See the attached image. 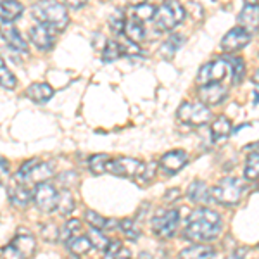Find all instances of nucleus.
Returning a JSON list of instances; mask_svg holds the SVG:
<instances>
[{
  "label": "nucleus",
  "instance_id": "23",
  "mask_svg": "<svg viewBox=\"0 0 259 259\" xmlns=\"http://www.w3.org/2000/svg\"><path fill=\"white\" fill-rule=\"evenodd\" d=\"M124 36L128 40L135 41V44H140V41L145 40V28L140 21L130 18L126 19V24H124Z\"/></svg>",
  "mask_w": 259,
  "mask_h": 259
},
{
  "label": "nucleus",
  "instance_id": "18",
  "mask_svg": "<svg viewBox=\"0 0 259 259\" xmlns=\"http://www.w3.org/2000/svg\"><path fill=\"white\" fill-rule=\"evenodd\" d=\"M187 197H189L194 204H209V200L212 199L211 189H207V185L200 180H195L189 185L187 190Z\"/></svg>",
  "mask_w": 259,
  "mask_h": 259
},
{
  "label": "nucleus",
  "instance_id": "34",
  "mask_svg": "<svg viewBox=\"0 0 259 259\" xmlns=\"http://www.w3.org/2000/svg\"><path fill=\"white\" fill-rule=\"evenodd\" d=\"M124 24H126V19H124L123 11H116L114 14L109 18V28L114 35H121V33H124Z\"/></svg>",
  "mask_w": 259,
  "mask_h": 259
},
{
  "label": "nucleus",
  "instance_id": "26",
  "mask_svg": "<svg viewBox=\"0 0 259 259\" xmlns=\"http://www.w3.org/2000/svg\"><path fill=\"white\" fill-rule=\"evenodd\" d=\"M214 256H216L214 249L209 247V245H200V244H194L180 252V257H214Z\"/></svg>",
  "mask_w": 259,
  "mask_h": 259
},
{
  "label": "nucleus",
  "instance_id": "7",
  "mask_svg": "<svg viewBox=\"0 0 259 259\" xmlns=\"http://www.w3.org/2000/svg\"><path fill=\"white\" fill-rule=\"evenodd\" d=\"M232 71V64L230 61L223 59H216L211 62H206L197 73V83L200 87L202 85H209V83H220L225 76Z\"/></svg>",
  "mask_w": 259,
  "mask_h": 259
},
{
  "label": "nucleus",
  "instance_id": "21",
  "mask_svg": "<svg viewBox=\"0 0 259 259\" xmlns=\"http://www.w3.org/2000/svg\"><path fill=\"white\" fill-rule=\"evenodd\" d=\"M54 95L52 87L47 85V83H33L26 89V97L31 99L33 102L36 104H44Z\"/></svg>",
  "mask_w": 259,
  "mask_h": 259
},
{
  "label": "nucleus",
  "instance_id": "4",
  "mask_svg": "<svg viewBox=\"0 0 259 259\" xmlns=\"http://www.w3.org/2000/svg\"><path fill=\"white\" fill-rule=\"evenodd\" d=\"M54 175V164L52 162H41L38 159H31L24 162L14 175V180L21 185H38L49 180Z\"/></svg>",
  "mask_w": 259,
  "mask_h": 259
},
{
  "label": "nucleus",
  "instance_id": "38",
  "mask_svg": "<svg viewBox=\"0 0 259 259\" xmlns=\"http://www.w3.org/2000/svg\"><path fill=\"white\" fill-rule=\"evenodd\" d=\"M123 54H126V56H140L142 52H140L139 45H137L135 41L128 40V44L123 45Z\"/></svg>",
  "mask_w": 259,
  "mask_h": 259
},
{
  "label": "nucleus",
  "instance_id": "17",
  "mask_svg": "<svg viewBox=\"0 0 259 259\" xmlns=\"http://www.w3.org/2000/svg\"><path fill=\"white\" fill-rule=\"evenodd\" d=\"M187 162H189V157H187V154L183 150H171V152H166L161 157L159 166L168 173H177Z\"/></svg>",
  "mask_w": 259,
  "mask_h": 259
},
{
  "label": "nucleus",
  "instance_id": "33",
  "mask_svg": "<svg viewBox=\"0 0 259 259\" xmlns=\"http://www.w3.org/2000/svg\"><path fill=\"white\" fill-rule=\"evenodd\" d=\"M81 227V223H80V220H69L68 223L64 225V227L61 228V235H59V240L61 242H68L71 237H74L76 235V232L80 230Z\"/></svg>",
  "mask_w": 259,
  "mask_h": 259
},
{
  "label": "nucleus",
  "instance_id": "35",
  "mask_svg": "<svg viewBox=\"0 0 259 259\" xmlns=\"http://www.w3.org/2000/svg\"><path fill=\"white\" fill-rule=\"evenodd\" d=\"M0 81H2V89H6V90H12L16 87V78H14V74L11 73L9 69H7V66H6V62H0Z\"/></svg>",
  "mask_w": 259,
  "mask_h": 259
},
{
  "label": "nucleus",
  "instance_id": "5",
  "mask_svg": "<svg viewBox=\"0 0 259 259\" xmlns=\"http://www.w3.org/2000/svg\"><path fill=\"white\" fill-rule=\"evenodd\" d=\"M185 18V9L178 0H166L159 6L154 16V26L159 31H171Z\"/></svg>",
  "mask_w": 259,
  "mask_h": 259
},
{
  "label": "nucleus",
  "instance_id": "9",
  "mask_svg": "<svg viewBox=\"0 0 259 259\" xmlns=\"http://www.w3.org/2000/svg\"><path fill=\"white\" fill-rule=\"evenodd\" d=\"M144 162L132 159V157H118V159H109L106 166V173H111L114 177L121 178H135L140 177L144 171Z\"/></svg>",
  "mask_w": 259,
  "mask_h": 259
},
{
  "label": "nucleus",
  "instance_id": "44",
  "mask_svg": "<svg viewBox=\"0 0 259 259\" xmlns=\"http://www.w3.org/2000/svg\"><path fill=\"white\" fill-rule=\"evenodd\" d=\"M247 149H259V142H257V144H254V145H249Z\"/></svg>",
  "mask_w": 259,
  "mask_h": 259
},
{
  "label": "nucleus",
  "instance_id": "14",
  "mask_svg": "<svg viewBox=\"0 0 259 259\" xmlns=\"http://www.w3.org/2000/svg\"><path fill=\"white\" fill-rule=\"evenodd\" d=\"M227 97V89L221 83H209L199 89V100L206 106H218Z\"/></svg>",
  "mask_w": 259,
  "mask_h": 259
},
{
  "label": "nucleus",
  "instance_id": "29",
  "mask_svg": "<svg viewBox=\"0 0 259 259\" xmlns=\"http://www.w3.org/2000/svg\"><path fill=\"white\" fill-rule=\"evenodd\" d=\"M123 56V45H119L114 40H107L106 47L102 50V61L104 62H114L116 59Z\"/></svg>",
  "mask_w": 259,
  "mask_h": 259
},
{
  "label": "nucleus",
  "instance_id": "36",
  "mask_svg": "<svg viewBox=\"0 0 259 259\" xmlns=\"http://www.w3.org/2000/svg\"><path fill=\"white\" fill-rule=\"evenodd\" d=\"M230 64H232L233 83H240L242 80H244V73H245L244 61H242L240 57H233V59H230Z\"/></svg>",
  "mask_w": 259,
  "mask_h": 259
},
{
  "label": "nucleus",
  "instance_id": "43",
  "mask_svg": "<svg viewBox=\"0 0 259 259\" xmlns=\"http://www.w3.org/2000/svg\"><path fill=\"white\" fill-rule=\"evenodd\" d=\"M252 81L256 83V85H259V69L256 71V73H254V76H252Z\"/></svg>",
  "mask_w": 259,
  "mask_h": 259
},
{
  "label": "nucleus",
  "instance_id": "45",
  "mask_svg": "<svg viewBox=\"0 0 259 259\" xmlns=\"http://www.w3.org/2000/svg\"><path fill=\"white\" fill-rule=\"evenodd\" d=\"M245 4H257V0H244Z\"/></svg>",
  "mask_w": 259,
  "mask_h": 259
},
{
  "label": "nucleus",
  "instance_id": "37",
  "mask_svg": "<svg viewBox=\"0 0 259 259\" xmlns=\"http://www.w3.org/2000/svg\"><path fill=\"white\" fill-rule=\"evenodd\" d=\"M41 235H44V239L49 242H57L59 240V235H61V230H57V227L54 223H49V225H45L44 230H41Z\"/></svg>",
  "mask_w": 259,
  "mask_h": 259
},
{
  "label": "nucleus",
  "instance_id": "10",
  "mask_svg": "<svg viewBox=\"0 0 259 259\" xmlns=\"http://www.w3.org/2000/svg\"><path fill=\"white\" fill-rule=\"evenodd\" d=\"M57 200H59V192L49 183H38L33 190V202L41 212H50L57 209Z\"/></svg>",
  "mask_w": 259,
  "mask_h": 259
},
{
  "label": "nucleus",
  "instance_id": "20",
  "mask_svg": "<svg viewBox=\"0 0 259 259\" xmlns=\"http://www.w3.org/2000/svg\"><path fill=\"white\" fill-rule=\"evenodd\" d=\"M66 247L73 256H85V254L90 252V249L94 247V244H92L90 237L89 235H74L71 237V239L66 242Z\"/></svg>",
  "mask_w": 259,
  "mask_h": 259
},
{
  "label": "nucleus",
  "instance_id": "12",
  "mask_svg": "<svg viewBox=\"0 0 259 259\" xmlns=\"http://www.w3.org/2000/svg\"><path fill=\"white\" fill-rule=\"evenodd\" d=\"M11 245L14 247L18 257H31L33 254H35V250H36L35 237H33L30 232H26L24 228L19 230L18 235L12 239Z\"/></svg>",
  "mask_w": 259,
  "mask_h": 259
},
{
  "label": "nucleus",
  "instance_id": "25",
  "mask_svg": "<svg viewBox=\"0 0 259 259\" xmlns=\"http://www.w3.org/2000/svg\"><path fill=\"white\" fill-rule=\"evenodd\" d=\"M156 11L157 9H154L152 6L142 2V4H135V6L130 9L128 14H130V18L140 21V23H145V21H149V19H154V16H156Z\"/></svg>",
  "mask_w": 259,
  "mask_h": 259
},
{
  "label": "nucleus",
  "instance_id": "41",
  "mask_svg": "<svg viewBox=\"0 0 259 259\" xmlns=\"http://www.w3.org/2000/svg\"><path fill=\"white\" fill-rule=\"evenodd\" d=\"M0 164H2V175H4V177H6L7 171H9V166H7V161L2 157V161H0Z\"/></svg>",
  "mask_w": 259,
  "mask_h": 259
},
{
  "label": "nucleus",
  "instance_id": "27",
  "mask_svg": "<svg viewBox=\"0 0 259 259\" xmlns=\"http://www.w3.org/2000/svg\"><path fill=\"white\" fill-rule=\"evenodd\" d=\"M183 45V36L182 35H171L168 40L162 44L161 47V56L164 57V59H173L175 54L178 52V49Z\"/></svg>",
  "mask_w": 259,
  "mask_h": 259
},
{
  "label": "nucleus",
  "instance_id": "11",
  "mask_svg": "<svg viewBox=\"0 0 259 259\" xmlns=\"http://www.w3.org/2000/svg\"><path fill=\"white\" fill-rule=\"evenodd\" d=\"M250 41V33L247 30H244L242 26L232 28L227 35L221 38V47L227 52H237V50L244 49Z\"/></svg>",
  "mask_w": 259,
  "mask_h": 259
},
{
  "label": "nucleus",
  "instance_id": "31",
  "mask_svg": "<svg viewBox=\"0 0 259 259\" xmlns=\"http://www.w3.org/2000/svg\"><path fill=\"white\" fill-rule=\"evenodd\" d=\"M111 157L107 154H94V156L89 159V168L94 175H104L106 173V166H107V161Z\"/></svg>",
  "mask_w": 259,
  "mask_h": 259
},
{
  "label": "nucleus",
  "instance_id": "19",
  "mask_svg": "<svg viewBox=\"0 0 259 259\" xmlns=\"http://www.w3.org/2000/svg\"><path fill=\"white\" fill-rule=\"evenodd\" d=\"M24 12L23 4L18 0H4L0 6V18H2V24H11L14 19H18Z\"/></svg>",
  "mask_w": 259,
  "mask_h": 259
},
{
  "label": "nucleus",
  "instance_id": "16",
  "mask_svg": "<svg viewBox=\"0 0 259 259\" xmlns=\"http://www.w3.org/2000/svg\"><path fill=\"white\" fill-rule=\"evenodd\" d=\"M239 26L247 30L250 35L259 28V6L257 4H245L239 14Z\"/></svg>",
  "mask_w": 259,
  "mask_h": 259
},
{
  "label": "nucleus",
  "instance_id": "15",
  "mask_svg": "<svg viewBox=\"0 0 259 259\" xmlns=\"http://www.w3.org/2000/svg\"><path fill=\"white\" fill-rule=\"evenodd\" d=\"M2 41L12 50V52L28 54V44H26V40H24L23 36H21V33L16 30L14 26H11V24H4Z\"/></svg>",
  "mask_w": 259,
  "mask_h": 259
},
{
  "label": "nucleus",
  "instance_id": "2",
  "mask_svg": "<svg viewBox=\"0 0 259 259\" xmlns=\"http://www.w3.org/2000/svg\"><path fill=\"white\" fill-rule=\"evenodd\" d=\"M31 16L40 24H45L54 31H62L69 24V14L66 7L57 0H40L31 7Z\"/></svg>",
  "mask_w": 259,
  "mask_h": 259
},
{
  "label": "nucleus",
  "instance_id": "8",
  "mask_svg": "<svg viewBox=\"0 0 259 259\" xmlns=\"http://www.w3.org/2000/svg\"><path fill=\"white\" fill-rule=\"evenodd\" d=\"M180 223V212L177 209L159 211L152 220V230L161 239H169L175 235Z\"/></svg>",
  "mask_w": 259,
  "mask_h": 259
},
{
  "label": "nucleus",
  "instance_id": "6",
  "mask_svg": "<svg viewBox=\"0 0 259 259\" xmlns=\"http://www.w3.org/2000/svg\"><path fill=\"white\" fill-rule=\"evenodd\" d=\"M177 116L182 123L190 126H204L212 119V112L204 102H183L178 107Z\"/></svg>",
  "mask_w": 259,
  "mask_h": 259
},
{
  "label": "nucleus",
  "instance_id": "30",
  "mask_svg": "<svg viewBox=\"0 0 259 259\" xmlns=\"http://www.w3.org/2000/svg\"><path fill=\"white\" fill-rule=\"evenodd\" d=\"M89 237H90L92 244H94V247L99 249V250H102V252H106L107 247H109V244H111V240L107 239L106 235H104V232L100 228L92 227L89 230Z\"/></svg>",
  "mask_w": 259,
  "mask_h": 259
},
{
  "label": "nucleus",
  "instance_id": "24",
  "mask_svg": "<svg viewBox=\"0 0 259 259\" xmlns=\"http://www.w3.org/2000/svg\"><path fill=\"white\" fill-rule=\"evenodd\" d=\"M232 133V121L225 116H220L218 119H214V123L211 124V137L214 142L223 140Z\"/></svg>",
  "mask_w": 259,
  "mask_h": 259
},
{
  "label": "nucleus",
  "instance_id": "13",
  "mask_svg": "<svg viewBox=\"0 0 259 259\" xmlns=\"http://www.w3.org/2000/svg\"><path fill=\"white\" fill-rule=\"evenodd\" d=\"M54 30H50L49 26H45V24H35V26L30 28V40L31 44L35 45L36 49L40 50H50L54 45V40H56V36H54Z\"/></svg>",
  "mask_w": 259,
  "mask_h": 259
},
{
  "label": "nucleus",
  "instance_id": "47",
  "mask_svg": "<svg viewBox=\"0 0 259 259\" xmlns=\"http://www.w3.org/2000/svg\"><path fill=\"white\" fill-rule=\"evenodd\" d=\"M257 247H259V245H257Z\"/></svg>",
  "mask_w": 259,
  "mask_h": 259
},
{
  "label": "nucleus",
  "instance_id": "46",
  "mask_svg": "<svg viewBox=\"0 0 259 259\" xmlns=\"http://www.w3.org/2000/svg\"><path fill=\"white\" fill-rule=\"evenodd\" d=\"M133 4H142V2H145V0H132Z\"/></svg>",
  "mask_w": 259,
  "mask_h": 259
},
{
  "label": "nucleus",
  "instance_id": "28",
  "mask_svg": "<svg viewBox=\"0 0 259 259\" xmlns=\"http://www.w3.org/2000/svg\"><path fill=\"white\" fill-rule=\"evenodd\" d=\"M74 209V195L71 194L69 189H62L59 192V200H57V211L62 216L71 214V211Z\"/></svg>",
  "mask_w": 259,
  "mask_h": 259
},
{
  "label": "nucleus",
  "instance_id": "1",
  "mask_svg": "<svg viewBox=\"0 0 259 259\" xmlns=\"http://www.w3.org/2000/svg\"><path fill=\"white\" fill-rule=\"evenodd\" d=\"M221 230V218L216 211L207 207L195 209L187 220L185 225V237L192 242H204L212 240L218 237Z\"/></svg>",
  "mask_w": 259,
  "mask_h": 259
},
{
  "label": "nucleus",
  "instance_id": "32",
  "mask_svg": "<svg viewBox=\"0 0 259 259\" xmlns=\"http://www.w3.org/2000/svg\"><path fill=\"white\" fill-rule=\"evenodd\" d=\"M244 177L247 178V180H256V178H259V152L249 154L247 161H245Z\"/></svg>",
  "mask_w": 259,
  "mask_h": 259
},
{
  "label": "nucleus",
  "instance_id": "3",
  "mask_svg": "<svg viewBox=\"0 0 259 259\" xmlns=\"http://www.w3.org/2000/svg\"><path fill=\"white\" fill-rule=\"evenodd\" d=\"M245 190H247V187H245V183L242 182L240 178L227 177L221 180L216 187H212L211 194H212V199L218 204H221V206L233 207L242 200Z\"/></svg>",
  "mask_w": 259,
  "mask_h": 259
},
{
  "label": "nucleus",
  "instance_id": "22",
  "mask_svg": "<svg viewBox=\"0 0 259 259\" xmlns=\"http://www.w3.org/2000/svg\"><path fill=\"white\" fill-rule=\"evenodd\" d=\"M9 199L12 202V206L19 207V209H24L28 204L31 202L33 199V192L28 190L26 185H19L14 187V189H9Z\"/></svg>",
  "mask_w": 259,
  "mask_h": 259
},
{
  "label": "nucleus",
  "instance_id": "42",
  "mask_svg": "<svg viewBox=\"0 0 259 259\" xmlns=\"http://www.w3.org/2000/svg\"><path fill=\"white\" fill-rule=\"evenodd\" d=\"M247 254V249H237L235 252H233V257H239V256H245Z\"/></svg>",
  "mask_w": 259,
  "mask_h": 259
},
{
  "label": "nucleus",
  "instance_id": "40",
  "mask_svg": "<svg viewBox=\"0 0 259 259\" xmlns=\"http://www.w3.org/2000/svg\"><path fill=\"white\" fill-rule=\"evenodd\" d=\"M64 4H66V6H69V7H73V9H78V7L85 6L87 0H64Z\"/></svg>",
  "mask_w": 259,
  "mask_h": 259
},
{
  "label": "nucleus",
  "instance_id": "39",
  "mask_svg": "<svg viewBox=\"0 0 259 259\" xmlns=\"http://www.w3.org/2000/svg\"><path fill=\"white\" fill-rule=\"evenodd\" d=\"M121 249H123V244H121V242H111L109 247H107V250L104 254H106L107 257H118Z\"/></svg>",
  "mask_w": 259,
  "mask_h": 259
}]
</instances>
